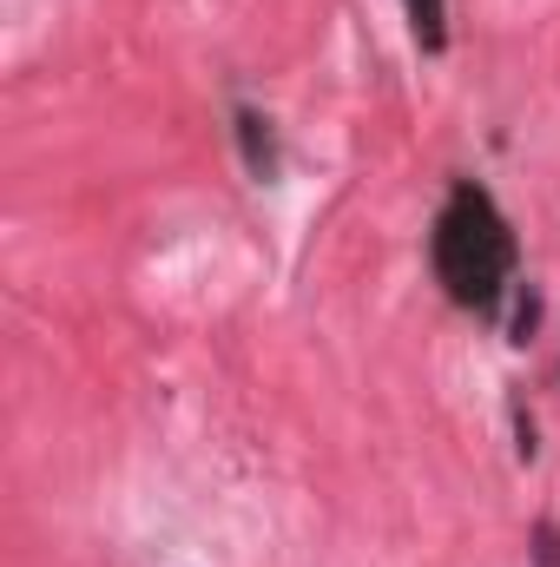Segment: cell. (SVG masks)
<instances>
[{
  "instance_id": "obj_3",
  "label": "cell",
  "mask_w": 560,
  "mask_h": 567,
  "mask_svg": "<svg viewBox=\"0 0 560 567\" xmlns=\"http://www.w3.org/2000/svg\"><path fill=\"white\" fill-rule=\"evenodd\" d=\"M238 133H245V158H251V172H258V178H271V172H278V152H271L265 120H258V113H238Z\"/></svg>"
},
{
  "instance_id": "obj_2",
  "label": "cell",
  "mask_w": 560,
  "mask_h": 567,
  "mask_svg": "<svg viewBox=\"0 0 560 567\" xmlns=\"http://www.w3.org/2000/svg\"><path fill=\"white\" fill-rule=\"evenodd\" d=\"M409 7V27H416V40L428 53H442L448 47V0H403Z\"/></svg>"
},
{
  "instance_id": "obj_1",
  "label": "cell",
  "mask_w": 560,
  "mask_h": 567,
  "mask_svg": "<svg viewBox=\"0 0 560 567\" xmlns=\"http://www.w3.org/2000/svg\"><path fill=\"white\" fill-rule=\"evenodd\" d=\"M435 278L462 310H495L501 290L515 278V231L501 218V205L481 185H455L442 218H435Z\"/></svg>"
},
{
  "instance_id": "obj_4",
  "label": "cell",
  "mask_w": 560,
  "mask_h": 567,
  "mask_svg": "<svg viewBox=\"0 0 560 567\" xmlns=\"http://www.w3.org/2000/svg\"><path fill=\"white\" fill-rule=\"evenodd\" d=\"M541 567H560V535L554 528H541Z\"/></svg>"
}]
</instances>
